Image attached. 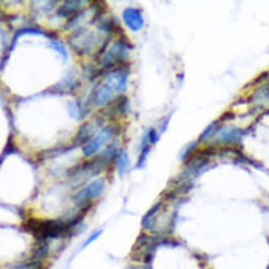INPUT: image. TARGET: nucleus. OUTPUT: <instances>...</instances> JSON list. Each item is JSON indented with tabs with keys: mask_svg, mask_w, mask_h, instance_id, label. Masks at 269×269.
Here are the masks:
<instances>
[{
	"mask_svg": "<svg viewBox=\"0 0 269 269\" xmlns=\"http://www.w3.org/2000/svg\"><path fill=\"white\" fill-rule=\"evenodd\" d=\"M82 5H84V2H65L61 6V9L58 11V15L62 16V18L75 15V12H78Z\"/></svg>",
	"mask_w": 269,
	"mask_h": 269,
	"instance_id": "obj_7",
	"label": "nucleus"
},
{
	"mask_svg": "<svg viewBox=\"0 0 269 269\" xmlns=\"http://www.w3.org/2000/svg\"><path fill=\"white\" fill-rule=\"evenodd\" d=\"M215 134V142L218 143H234L238 142L241 137V132L233 127H222Z\"/></svg>",
	"mask_w": 269,
	"mask_h": 269,
	"instance_id": "obj_6",
	"label": "nucleus"
},
{
	"mask_svg": "<svg viewBox=\"0 0 269 269\" xmlns=\"http://www.w3.org/2000/svg\"><path fill=\"white\" fill-rule=\"evenodd\" d=\"M124 18V22L127 24V27L132 31H140L144 25V21H143V16L140 14V11L134 9V8H128L124 11L122 14Z\"/></svg>",
	"mask_w": 269,
	"mask_h": 269,
	"instance_id": "obj_5",
	"label": "nucleus"
},
{
	"mask_svg": "<svg viewBox=\"0 0 269 269\" xmlns=\"http://www.w3.org/2000/svg\"><path fill=\"white\" fill-rule=\"evenodd\" d=\"M50 44H52V48H55L58 52H59V55L64 56V59H66V52H65L64 43H62V41H59V40H52Z\"/></svg>",
	"mask_w": 269,
	"mask_h": 269,
	"instance_id": "obj_10",
	"label": "nucleus"
},
{
	"mask_svg": "<svg viewBox=\"0 0 269 269\" xmlns=\"http://www.w3.org/2000/svg\"><path fill=\"white\" fill-rule=\"evenodd\" d=\"M115 162H116V169H118L119 175L125 174L128 166H129V159H128L127 153H125V152H119V153L116 155Z\"/></svg>",
	"mask_w": 269,
	"mask_h": 269,
	"instance_id": "obj_8",
	"label": "nucleus"
},
{
	"mask_svg": "<svg viewBox=\"0 0 269 269\" xmlns=\"http://www.w3.org/2000/svg\"><path fill=\"white\" fill-rule=\"evenodd\" d=\"M127 59L128 49L127 46H125V43H124L122 40H119V41H115L111 48L108 49V50L102 55V58H100V66L105 68V69H108V68H111V66L122 64V62L127 61Z\"/></svg>",
	"mask_w": 269,
	"mask_h": 269,
	"instance_id": "obj_2",
	"label": "nucleus"
},
{
	"mask_svg": "<svg viewBox=\"0 0 269 269\" xmlns=\"http://www.w3.org/2000/svg\"><path fill=\"white\" fill-rule=\"evenodd\" d=\"M128 71L127 69H116L108 74L105 79L97 85L95 93L92 96L93 103L97 106H103L109 102H113L116 96H119L127 85ZM118 99V97H116Z\"/></svg>",
	"mask_w": 269,
	"mask_h": 269,
	"instance_id": "obj_1",
	"label": "nucleus"
},
{
	"mask_svg": "<svg viewBox=\"0 0 269 269\" xmlns=\"http://www.w3.org/2000/svg\"><path fill=\"white\" fill-rule=\"evenodd\" d=\"M112 132H113V128L106 127V128H103V129H100L97 134H95V136H93V139H92L90 142L82 146V153H84V156H85V158L93 156L96 152H97V150H99V149H100L105 143L111 139Z\"/></svg>",
	"mask_w": 269,
	"mask_h": 269,
	"instance_id": "obj_4",
	"label": "nucleus"
},
{
	"mask_svg": "<svg viewBox=\"0 0 269 269\" xmlns=\"http://www.w3.org/2000/svg\"><path fill=\"white\" fill-rule=\"evenodd\" d=\"M252 100L254 103H263V102H268L269 100V87H260L259 90L254 92V95L252 96Z\"/></svg>",
	"mask_w": 269,
	"mask_h": 269,
	"instance_id": "obj_9",
	"label": "nucleus"
},
{
	"mask_svg": "<svg viewBox=\"0 0 269 269\" xmlns=\"http://www.w3.org/2000/svg\"><path fill=\"white\" fill-rule=\"evenodd\" d=\"M103 189H105V181L103 180H95L74 196V203L77 206L88 205L93 199L99 197L102 194Z\"/></svg>",
	"mask_w": 269,
	"mask_h": 269,
	"instance_id": "obj_3",
	"label": "nucleus"
},
{
	"mask_svg": "<svg viewBox=\"0 0 269 269\" xmlns=\"http://www.w3.org/2000/svg\"><path fill=\"white\" fill-rule=\"evenodd\" d=\"M100 233H102V231H97V233H95V234H93L92 237L88 238V240H87V241H85V243L82 244V247H85L87 244H90V243H93V241H95L96 238H97V237H99V236H100Z\"/></svg>",
	"mask_w": 269,
	"mask_h": 269,
	"instance_id": "obj_11",
	"label": "nucleus"
}]
</instances>
